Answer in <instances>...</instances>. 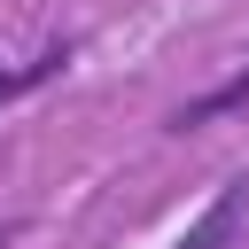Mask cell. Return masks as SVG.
<instances>
[{
	"label": "cell",
	"mask_w": 249,
	"mask_h": 249,
	"mask_svg": "<svg viewBox=\"0 0 249 249\" xmlns=\"http://www.w3.org/2000/svg\"><path fill=\"white\" fill-rule=\"evenodd\" d=\"M241 218H249V171L218 187V202H210V210H202V218L187 226V241H179V249H233Z\"/></svg>",
	"instance_id": "obj_1"
},
{
	"label": "cell",
	"mask_w": 249,
	"mask_h": 249,
	"mask_svg": "<svg viewBox=\"0 0 249 249\" xmlns=\"http://www.w3.org/2000/svg\"><path fill=\"white\" fill-rule=\"evenodd\" d=\"M241 101H249V70H233L226 86H210V93L179 101V109H171V132H187V124H210V117H226V109H241Z\"/></svg>",
	"instance_id": "obj_2"
},
{
	"label": "cell",
	"mask_w": 249,
	"mask_h": 249,
	"mask_svg": "<svg viewBox=\"0 0 249 249\" xmlns=\"http://www.w3.org/2000/svg\"><path fill=\"white\" fill-rule=\"evenodd\" d=\"M8 233H16V226H0V249H8Z\"/></svg>",
	"instance_id": "obj_3"
}]
</instances>
